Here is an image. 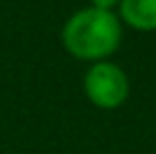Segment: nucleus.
Wrapping results in <instances>:
<instances>
[{
  "label": "nucleus",
  "instance_id": "obj_1",
  "mask_svg": "<svg viewBox=\"0 0 156 154\" xmlns=\"http://www.w3.org/2000/svg\"><path fill=\"white\" fill-rule=\"evenodd\" d=\"M61 43L68 55L79 61H106L122 43V23L115 12L88 5L66 18L61 27Z\"/></svg>",
  "mask_w": 156,
  "mask_h": 154
},
{
  "label": "nucleus",
  "instance_id": "obj_2",
  "mask_svg": "<svg viewBox=\"0 0 156 154\" xmlns=\"http://www.w3.org/2000/svg\"><path fill=\"white\" fill-rule=\"evenodd\" d=\"M84 95L98 109L113 111L129 98V77L115 61L106 59L90 63L84 75Z\"/></svg>",
  "mask_w": 156,
  "mask_h": 154
},
{
  "label": "nucleus",
  "instance_id": "obj_3",
  "mask_svg": "<svg viewBox=\"0 0 156 154\" xmlns=\"http://www.w3.org/2000/svg\"><path fill=\"white\" fill-rule=\"evenodd\" d=\"M118 18L138 32H156V0H120Z\"/></svg>",
  "mask_w": 156,
  "mask_h": 154
},
{
  "label": "nucleus",
  "instance_id": "obj_4",
  "mask_svg": "<svg viewBox=\"0 0 156 154\" xmlns=\"http://www.w3.org/2000/svg\"><path fill=\"white\" fill-rule=\"evenodd\" d=\"M118 5H120V0H90V7H98V9H109V12L118 9Z\"/></svg>",
  "mask_w": 156,
  "mask_h": 154
}]
</instances>
